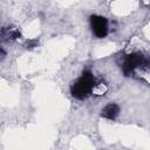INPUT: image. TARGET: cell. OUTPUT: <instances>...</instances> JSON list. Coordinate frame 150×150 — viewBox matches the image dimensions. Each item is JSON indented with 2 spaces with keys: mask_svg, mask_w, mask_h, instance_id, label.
<instances>
[{
  "mask_svg": "<svg viewBox=\"0 0 150 150\" xmlns=\"http://www.w3.org/2000/svg\"><path fill=\"white\" fill-rule=\"evenodd\" d=\"M97 86L96 77L90 70H84L77 80H75L70 86V94L76 100H84L89 97L94 88Z\"/></svg>",
  "mask_w": 150,
  "mask_h": 150,
  "instance_id": "cell-1",
  "label": "cell"
},
{
  "mask_svg": "<svg viewBox=\"0 0 150 150\" xmlns=\"http://www.w3.org/2000/svg\"><path fill=\"white\" fill-rule=\"evenodd\" d=\"M90 28H91L93 34L96 38H98V39L105 38L108 35V30H109L108 20L102 15H91L90 16Z\"/></svg>",
  "mask_w": 150,
  "mask_h": 150,
  "instance_id": "cell-3",
  "label": "cell"
},
{
  "mask_svg": "<svg viewBox=\"0 0 150 150\" xmlns=\"http://www.w3.org/2000/svg\"><path fill=\"white\" fill-rule=\"evenodd\" d=\"M118 114H120V107L116 103L107 104L101 111V116L107 120H110V121H114L118 116Z\"/></svg>",
  "mask_w": 150,
  "mask_h": 150,
  "instance_id": "cell-4",
  "label": "cell"
},
{
  "mask_svg": "<svg viewBox=\"0 0 150 150\" xmlns=\"http://www.w3.org/2000/svg\"><path fill=\"white\" fill-rule=\"evenodd\" d=\"M149 67H150V59L139 52H134L125 55L122 63V70L127 76L132 74L137 68H149Z\"/></svg>",
  "mask_w": 150,
  "mask_h": 150,
  "instance_id": "cell-2",
  "label": "cell"
}]
</instances>
